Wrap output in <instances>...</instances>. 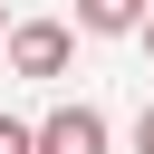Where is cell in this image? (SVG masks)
I'll return each instance as SVG.
<instances>
[{"mask_svg":"<svg viewBox=\"0 0 154 154\" xmlns=\"http://www.w3.org/2000/svg\"><path fill=\"white\" fill-rule=\"evenodd\" d=\"M135 38H144V58H154V10H144V29H135Z\"/></svg>","mask_w":154,"mask_h":154,"instance_id":"6","label":"cell"},{"mask_svg":"<svg viewBox=\"0 0 154 154\" xmlns=\"http://www.w3.org/2000/svg\"><path fill=\"white\" fill-rule=\"evenodd\" d=\"M29 144L38 154H106V116L96 106H58L48 125H29Z\"/></svg>","mask_w":154,"mask_h":154,"instance_id":"2","label":"cell"},{"mask_svg":"<svg viewBox=\"0 0 154 154\" xmlns=\"http://www.w3.org/2000/svg\"><path fill=\"white\" fill-rule=\"evenodd\" d=\"M0 38H10V19H0Z\"/></svg>","mask_w":154,"mask_h":154,"instance_id":"7","label":"cell"},{"mask_svg":"<svg viewBox=\"0 0 154 154\" xmlns=\"http://www.w3.org/2000/svg\"><path fill=\"white\" fill-rule=\"evenodd\" d=\"M77 29H96V38H125V29H144V0H77Z\"/></svg>","mask_w":154,"mask_h":154,"instance_id":"3","label":"cell"},{"mask_svg":"<svg viewBox=\"0 0 154 154\" xmlns=\"http://www.w3.org/2000/svg\"><path fill=\"white\" fill-rule=\"evenodd\" d=\"M67 58H77L67 19H19V29H10V67H19V77H67Z\"/></svg>","mask_w":154,"mask_h":154,"instance_id":"1","label":"cell"},{"mask_svg":"<svg viewBox=\"0 0 154 154\" xmlns=\"http://www.w3.org/2000/svg\"><path fill=\"white\" fill-rule=\"evenodd\" d=\"M135 154H154V106H144V116H135Z\"/></svg>","mask_w":154,"mask_h":154,"instance_id":"5","label":"cell"},{"mask_svg":"<svg viewBox=\"0 0 154 154\" xmlns=\"http://www.w3.org/2000/svg\"><path fill=\"white\" fill-rule=\"evenodd\" d=\"M0 154H38V144H29V125H19V116H0Z\"/></svg>","mask_w":154,"mask_h":154,"instance_id":"4","label":"cell"}]
</instances>
